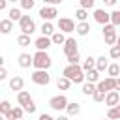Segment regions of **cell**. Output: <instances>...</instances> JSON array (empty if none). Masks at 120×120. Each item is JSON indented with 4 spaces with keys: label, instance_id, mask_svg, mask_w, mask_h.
Instances as JSON below:
<instances>
[{
    "label": "cell",
    "instance_id": "83f0119b",
    "mask_svg": "<svg viewBox=\"0 0 120 120\" xmlns=\"http://www.w3.org/2000/svg\"><path fill=\"white\" fill-rule=\"evenodd\" d=\"M11 111H13V105H11V103H9L8 99H4V101L0 103V112H2V116L6 118V116H8L9 112H11Z\"/></svg>",
    "mask_w": 120,
    "mask_h": 120
},
{
    "label": "cell",
    "instance_id": "3957f363",
    "mask_svg": "<svg viewBox=\"0 0 120 120\" xmlns=\"http://www.w3.org/2000/svg\"><path fill=\"white\" fill-rule=\"evenodd\" d=\"M103 39H105V43L107 45H116V41H118V34H116V26L112 24V22H109V24H105L103 26Z\"/></svg>",
    "mask_w": 120,
    "mask_h": 120
},
{
    "label": "cell",
    "instance_id": "d4e9b609",
    "mask_svg": "<svg viewBox=\"0 0 120 120\" xmlns=\"http://www.w3.org/2000/svg\"><path fill=\"white\" fill-rule=\"evenodd\" d=\"M51 39H52V45H64L68 38L64 36V32H54V34L51 36Z\"/></svg>",
    "mask_w": 120,
    "mask_h": 120
},
{
    "label": "cell",
    "instance_id": "7dc6e473",
    "mask_svg": "<svg viewBox=\"0 0 120 120\" xmlns=\"http://www.w3.org/2000/svg\"><path fill=\"white\" fill-rule=\"evenodd\" d=\"M56 120H69V118H68V116H64V114H60V116H58Z\"/></svg>",
    "mask_w": 120,
    "mask_h": 120
},
{
    "label": "cell",
    "instance_id": "9c48e42d",
    "mask_svg": "<svg viewBox=\"0 0 120 120\" xmlns=\"http://www.w3.org/2000/svg\"><path fill=\"white\" fill-rule=\"evenodd\" d=\"M62 51H64V54H66V58H68V56H71V54H75V52H79V49H77V41H75V38H68V39H66V43L62 45Z\"/></svg>",
    "mask_w": 120,
    "mask_h": 120
},
{
    "label": "cell",
    "instance_id": "f6af8a7d",
    "mask_svg": "<svg viewBox=\"0 0 120 120\" xmlns=\"http://www.w3.org/2000/svg\"><path fill=\"white\" fill-rule=\"evenodd\" d=\"M114 90H116V92H120V77L116 79V84H114Z\"/></svg>",
    "mask_w": 120,
    "mask_h": 120
},
{
    "label": "cell",
    "instance_id": "6da1fadb",
    "mask_svg": "<svg viewBox=\"0 0 120 120\" xmlns=\"http://www.w3.org/2000/svg\"><path fill=\"white\" fill-rule=\"evenodd\" d=\"M62 75L68 77V79H69L71 82H75V84H81V82L86 81V77H84V69H82V66H79V64H68V66L64 68Z\"/></svg>",
    "mask_w": 120,
    "mask_h": 120
},
{
    "label": "cell",
    "instance_id": "1f68e13d",
    "mask_svg": "<svg viewBox=\"0 0 120 120\" xmlns=\"http://www.w3.org/2000/svg\"><path fill=\"white\" fill-rule=\"evenodd\" d=\"M107 73H109V77L118 79V77H120V66H118V64H111L109 69H107Z\"/></svg>",
    "mask_w": 120,
    "mask_h": 120
},
{
    "label": "cell",
    "instance_id": "8992f818",
    "mask_svg": "<svg viewBox=\"0 0 120 120\" xmlns=\"http://www.w3.org/2000/svg\"><path fill=\"white\" fill-rule=\"evenodd\" d=\"M32 82L36 84H41V86H47L51 82V75L47 73V69H36L32 73Z\"/></svg>",
    "mask_w": 120,
    "mask_h": 120
},
{
    "label": "cell",
    "instance_id": "74e56055",
    "mask_svg": "<svg viewBox=\"0 0 120 120\" xmlns=\"http://www.w3.org/2000/svg\"><path fill=\"white\" fill-rule=\"evenodd\" d=\"M79 4H81V8H84V9H92L94 4H96V0H79Z\"/></svg>",
    "mask_w": 120,
    "mask_h": 120
},
{
    "label": "cell",
    "instance_id": "cb8c5ba5",
    "mask_svg": "<svg viewBox=\"0 0 120 120\" xmlns=\"http://www.w3.org/2000/svg\"><path fill=\"white\" fill-rule=\"evenodd\" d=\"M75 32H77L79 36H88V32H90V24H88V21L79 22V24H77V28H75Z\"/></svg>",
    "mask_w": 120,
    "mask_h": 120
},
{
    "label": "cell",
    "instance_id": "5b68a950",
    "mask_svg": "<svg viewBox=\"0 0 120 120\" xmlns=\"http://www.w3.org/2000/svg\"><path fill=\"white\" fill-rule=\"evenodd\" d=\"M19 28H21L22 34L32 36L36 32V22H34V19H30V15H22L21 21H19Z\"/></svg>",
    "mask_w": 120,
    "mask_h": 120
},
{
    "label": "cell",
    "instance_id": "ee69618b",
    "mask_svg": "<svg viewBox=\"0 0 120 120\" xmlns=\"http://www.w3.org/2000/svg\"><path fill=\"white\" fill-rule=\"evenodd\" d=\"M103 2H105V6H114L118 0H103Z\"/></svg>",
    "mask_w": 120,
    "mask_h": 120
},
{
    "label": "cell",
    "instance_id": "2e32d148",
    "mask_svg": "<svg viewBox=\"0 0 120 120\" xmlns=\"http://www.w3.org/2000/svg\"><path fill=\"white\" fill-rule=\"evenodd\" d=\"M30 101H32V98H30V94H28L26 90H21V92H17V103H19L21 107H26Z\"/></svg>",
    "mask_w": 120,
    "mask_h": 120
},
{
    "label": "cell",
    "instance_id": "ac0fdd59",
    "mask_svg": "<svg viewBox=\"0 0 120 120\" xmlns=\"http://www.w3.org/2000/svg\"><path fill=\"white\" fill-rule=\"evenodd\" d=\"M109 66H111V64H109V60H107L105 56H98V58H96V69H98L99 73L105 71V69H109Z\"/></svg>",
    "mask_w": 120,
    "mask_h": 120
},
{
    "label": "cell",
    "instance_id": "e575fe53",
    "mask_svg": "<svg viewBox=\"0 0 120 120\" xmlns=\"http://www.w3.org/2000/svg\"><path fill=\"white\" fill-rule=\"evenodd\" d=\"M109 56H111L112 60H118V58H120V47H118V45H112L111 51H109Z\"/></svg>",
    "mask_w": 120,
    "mask_h": 120
},
{
    "label": "cell",
    "instance_id": "816d5d0a",
    "mask_svg": "<svg viewBox=\"0 0 120 120\" xmlns=\"http://www.w3.org/2000/svg\"><path fill=\"white\" fill-rule=\"evenodd\" d=\"M103 120H109V118H103Z\"/></svg>",
    "mask_w": 120,
    "mask_h": 120
},
{
    "label": "cell",
    "instance_id": "836d02e7",
    "mask_svg": "<svg viewBox=\"0 0 120 120\" xmlns=\"http://www.w3.org/2000/svg\"><path fill=\"white\" fill-rule=\"evenodd\" d=\"M105 98H107V94H105V92H101V90H96V92H94V96H92V99H94V101H98V103L105 101Z\"/></svg>",
    "mask_w": 120,
    "mask_h": 120
},
{
    "label": "cell",
    "instance_id": "d6986e66",
    "mask_svg": "<svg viewBox=\"0 0 120 120\" xmlns=\"http://www.w3.org/2000/svg\"><path fill=\"white\" fill-rule=\"evenodd\" d=\"M22 112H24V109L19 105V107H13V111L6 116V120H21L22 118Z\"/></svg>",
    "mask_w": 120,
    "mask_h": 120
},
{
    "label": "cell",
    "instance_id": "603a6c76",
    "mask_svg": "<svg viewBox=\"0 0 120 120\" xmlns=\"http://www.w3.org/2000/svg\"><path fill=\"white\" fill-rule=\"evenodd\" d=\"M107 118H109V120H120V103H118L116 107H109Z\"/></svg>",
    "mask_w": 120,
    "mask_h": 120
},
{
    "label": "cell",
    "instance_id": "4dcf8cb0",
    "mask_svg": "<svg viewBox=\"0 0 120 120\" xmlns=\"http://www.w3.org/2000/svg\"><path fill=\"white\" fill-rule=\"evenodd\" d=\"M75 19H77L79 22H84V21L88 19V9H84V8H79V9L75 11Z\"/></svg>",
    "mask_w": 120,
    "mask_h": 120
},
{
    "label": "cell",
    "instance_id": "8d00e7d4",
    "mask_svg": "<svg viewBox=\"0 0 120 120\" xmlns=\"http://www.w3.org/2000/svg\"><path fill=\"white\" fill-rule=\"evenodd\" d=\"M19 4H21L22 9H32V8L36 6V0H21Z\"/></svg>",
    "mask_w": 120,
    "mask_h": 120
},
{
    "label": "cell",
    "instance_id": "ab89813d",
    "mask_svg": "<svg viewBox=\"0 0 120 120\" xmlns=\"http://www.w3.org/2000/svg\"><path fill=\"white\" fill-rule=\"evenodd\" d=\"M22 109H24V112H30V114H32V112H36L38 107H36V103H34V99H32V101H30L26 107H22Z\"/></svg>",
    "mask_w": 120,
    "mask_h": 120
},
{
    "label": "cell",
    "instance_id": "ffe728a7",
    "mask_svg": "<svg viewBox=\"0 0 120 120\" xmlns=\"http://www.w3.org/2000/svg\"><path fill=\"white\" fill-rule=\"evenodd\" d=\"M13 30V21L11 19H2L0 21V32L2 34H9Z\"/></svg>",
    "mask_w": 120,
    "mask_h": 120
},
{
    "label": "cell",
    "instance_id": "f546056e",
    "mask_svg": "<svg viewBox=\"0 0 120 120\" xmlns=\"http://www.w3.org/2000/svg\"><path fill=\"white\" fill-rule=\"evenodd\" d=\"M82 69H84V73L90 71V69H96V58H94V56H88V58L82 62Z\"/></svg>",
    "mask_w": 120,
    "mask_h": 120
},
{
    "label": "cell",
    "instance_id": "f907efd6",
    "mask_svg": "<svg viewBox=\"0 0 120 120\" xmlns=\"http://www.w3.org/2000/svg\"><path fill=\"white\" fill-rule=\"evenodd\" d=\"M116 45H118V47H120V36H118V41H116Z\"/></svg>",
    "mask_w": 120,
    "mask_h": 120
},
{
    "label": "cell",
    "instance_id": "52a82bcc",
    "mask_svg": "<svg viewBox=\"0 0 120 120\" xmlns=\"http://www.w3.org/2000/svg\"><path fill=\"white\" fill-rule=\"evenodd\" d=\"M75 28H77V24H75L73 19H69V17H60V19H58V32L69 34V32H73Z\"/></svg>",
    "mask_w": 120,
    "mask_h": 120
},
{
    "label": "cell",
    "instance_id": "44dd1931",
    "mask_svg": "<svg viewBox=\"0 0 120 120\" xmlns=\"http://www.w3.org/2000/svg\"><path fill=\"white\" fill-rule=\"evenodd\" d=\"M66 112H68V116H77V114L81 112V105H79L77 101H69V105H68Z\"/></svg>",
    "mask_w": 120,
    "mask_h": 120
},
{
    "label": "cell",
    "instance_id": "4fadbf2b",
    "mask_svg": "<svg viewBox=\"0 0 120 120\" xmlns=\"http://www.w3.org/2000/svg\"><path fill=\"white\" fill-rule=\"evenodd\" d=\"M22 86H24V79H22L21 75H15V77L9 79V90H13V92H21Z\"/></svg>",
    "mask_w": 120,
    "mask_h": 120
},
{
    "label": "cell",
    "instance_id": "d590c367",
    "mask_svg": "<svg viewBox=\"0 0 120 120\" xmlns=\"http://www.w3.org/2000/svg\"><path fill=\"white\" fill-rule=\"evenodd\" d=\"M111 22H112L114 26H120V9H114V11L111 13Z\"/></svg>",
    "mask_w": 120,
    "mask_h": 120
},
{
    "label": "cell",
    "instance_id": "681fc988",
    "mask_svg": "<svg viewBox=\"0 0 120 120\" xmlns=\"http://www.w3.org/2000/svg\"><path fill=\"white\" fill-rule=\"evenodd\" d=\"M8 2H13V4H15V2H21V0H8Z\"/></svg>",
    "mask_w": 120,
    "mask_h": 120
},
{
    "label": "cell",
    "instance_id": "7402d4cb",
    "mask_svg": "<svg viewBox=\"0 0 120 120\" xmlns=\"http://www.w3.org/2000/svg\"><path fill=\"white\" fill-rule=\"evenodd\" d=\"M84 77H86V82H99V71L98 69H90V71H86L84 73Z\"/></svg>",
    "mask_w": 120,
    "mask_h": 120
},
{
    "label": "cell",
    "instance_id": "c3c4849f",
    "mask_svg": "<svg viewBox=\"0 0 120 120\" xmlns=\"http://www.w3.org/2000/svg\"><path fill=\"white\" fill-rule=\"evenodd\" d=\"M41 2H43V4H51V0H41Z\"/></svg>",
    "mask_w": 120,
    "mask_h": 120
},
{
    "label": "cell",
    "instance_id": "7a4b0ae2",
    "mask_svg": "<svg viewBox=\"0 0 120 120\" xmlns=\"http://www.w3.org/2000/svg\"><path fill=\"white\" fill-rule=\"evenodd\" d=\"M52 66V58L47 54V51H36L34 54V68L36 69H49Z\"/></svg>",
    "mask_w": 120,
    "mask_h": 120
},
{
    "label": "cell",
    "instance_id": "9a60e30c",
    "mask_svg": "<svg viewBox=\"0 0 120 120\" xmlns=\"http://www.w3.org/2000/svg\"><path fill=\"white\" fill-rule=\"evenodd\" d=\"M118 103H120V92L111 90V92L107 94V98H105V105H109V107H116Z\"/></svg>",
    "mask_w": 120,
    "mask_h": 120
},
{
    "label": "cell",
    "instance_id": "4316f807",
    "mask_svg": "<svg viewBox=\"0 0 120 120\" xmlns=\"http://www.w3.org/2000/svg\"><path fill=\"white\" fill-rule=\"evenodd\" d=\"M56 86H58V90H68L69 86H71V81L68 79V77H58V81H56Z\"/></svg>",
    "mask_w": 120,
    "mask_h": 120
},
{
    "label": "cell",
    "instance_id": "d6a6232c",
    "mask_svg": "<svg viewBox=\"0 0 120 120\" xmlns=\"http://www.w3.org/2000/svg\"><path fill=\"white\" fill-rule=\"evenodd\" d=\"M17 43H19V47H28V45H30V36L21 34V36L17 38Z\"/></svg>",
    "mask_w": 120,
    "mask_h": 120
},
{
    "label": "cell",
    "instance_id": "ba28073f",
    "mask_svg": "<svg viewBox=\"0 0 120 120\" xmlns=\"http://www.w3.org/2000/svg\"><path fill=\"white\" fill-rule=\"evenodd\" d=\"M56 15H58L56 6H43V8L39 9V17H41L43 21H52Z\"/></svg>",
    "mask_w": 120,
    "mask_h": 120
},
{
    "label": "cell",
    "instance_id": "e0dca14e",
    "mask_svg": "<svg viewBox=\"0 0 120 120\" xmlns=\"http://www.w3.org/2000/svg\"><path fill=\"white\" fill-rule=\"evenodd\" d=\"M41 36H47V38H51L52 34H54V26H52V22L51 21H45L43 24H41Z\"/></svg>",
    "mask_w": 120,
    "mask_h": 120
},
{
    "label": "cell",
    "instance_id": "bcb514c9",
    "mask_svg": "<svg viewBox=\"0 0 120 120\" xmlns=\"http://www.w3.org/2000/svg\"><path fill=\"white\" fill-rule=\"evenodd\" d=\"M60 2H62V0H51V6H58Z\"/></svg>",
    "mask_w": 120,
    "mask_h": 120
},
{
    "label": "cell",
    "instance_id": "7c38bea8",
    "mask_svg": "<svg viewBox=\"0 0 120 120\" xmlns=\"http://www.w3.org/2000/svg\"><path fill=\"white\" fill-rule=\"evenodd\" d=\"M34 45H36V49H38V51H47V49L52 45V39H51V38H47V36H39V38L34 41Z\"/></svg>",
    "mask_w": 120,
    "mask_h": 120
},
{
    "label": "cell",
    "instance_id": "f5cc1de1",
    "mask_svg": "<svg viewBox=\"0 0 120 120\" xmlns=\"http://www.w3.org/2000/svg\"><path fill=\"white\" fill-rule=\"evenodd\" d=\"M21 120H24V118H21Z\"/></svg>",
    "mask_w": 120,
    "mask_h": 120
},
{
    "label": "cell",
    "instance_id": "60d3db41",
    "mask_svg": "<svg viewBox=\"0 0 120 120\" xmlns=\"http://www.w3.org/2000/svg\"><path fill=\"white\" fill-rule=\"evenodd\" d=\"M6 77H8V69H6L4 66H2V68H0V81H4Z\"/></svg>",
    "mask_w": 120,
    "mask_h": 120
},
{
    "label": "cell",
    "instance_id": "b9f144b4",
    "mask_svg": "<svg viewBox=\"0 0 120 120\" xmlns=\"http://www.w3.org/2000/svg\"><path fill=\"white\" fill-rule=\"evenodd\" d=\"M39 120H56V118H52L51 114H47V112H43V114H39Z\"/></svg>",
    "mask_w": 120,
    "mask_h": 120
},
{
    "label": "cell",
    "instance_id": "f1b7e54d",
    "mask_svg": "<svg viewBox=\"0 0 120 120\" xmlns=\"http://www.w3.org/2000/svg\"><path fill=\"white\" fill-rule=\"evenodd\" d=\"M21 17H22V13H21V9H17V8H11V9L8 11V19H11L13 22H15V21L19 22Z\"/></svg>",
    "mask_w": 120,
    "mask_h": 120
},
{
    "label": "cell",
    "instance_id": "484cf974",
    "mask_svg": "<svg viewBox=\"0 0 120 120\" xmlns=\"http://www.w3.org/2000/svg\"><path fill=\"white\" fill-rule=\"evenodd\" d=\"M96 90H98V84H94V82H82V94L84 96H94Z\"/></svg>",
    "mask_w": 120,
    "mask_h": 120
},
{
    "label": "cell",
    "instance_id": "f35d334b",
    "mask_svg": "<svg viewBox=\"0 0 120 120\" xmlns=\"http://www.w3.org/2000/svg\"><path fill=\"white\" fill-rule=\"evenodd\" d=\"M66 60H68V64H79V60H81V54H79V52H75V54L68 56Z\"/></svg>",
    "mask_w": 120,
    "mask_h": 120
},
{
    "label": "cell",
    "instance_id": "277c9868",
    "mask_svg": "<svg viewBox=\"0 0 120 120\" xmlns=\"http://www.w3.org/2000/svg\"><path fill=\"white\" fill-rule=\"evenodd\" d=\"M68 105H69V101H68V98H66L64 94L52 96V98L49 99V107H51L52 111H66Z\"/></svg>",
    "mask_w": 120,
    "mask_h": 120
},
{
    "label": "cell",
    "instance_id": "5bb4252c",
    "mask_svg": "<svg viewBox=\"0 0 120 120\" xmlns=\"http://www.w3.org/2000/svg\"><path fill=\"white\" fill-rule=\"evenodd\" d=\"M19 66L21 68H30V66H34V54H28V52H21L19 54Z\"/></svg>",
    "mask_w": 120,
    "mask_h": 120
},
{
    "label": "cell",
    "instance_id": "7bdbcfd3",
    "mask_svg": "<svg viewBox=\"0 0 120 120\" xmlns=\"http://www.w3.org/2000/svg\"><path fill=\"white\" fill-rule=\"evenodd\" d=\"M8 9V0H0V11H6Z\"/></svg>",
    "mask_w": 120,
    "mask_h": 120
},
{
    "label": "cell",
    "instance_id": "30bf717a",
    "mask_svg": "<svg viewBox=\"0 0 120 120\" xmlns=\"http://www.w3.org/2000/svg\"><path fill=\"white\" fill-rule=\"evenodd\" d=\"M94 21L105 26L111 22V13H107L105 9H94Z\"/></svg>",
    "mask_w": 120,
    "mask_h": 120
},
{
    "label": "cell",
    "instance_id": "8fae6325",
    "mask_svg": "<svg viewBox=\"0 0 120 120\" xmlns=\"http://www.w3.org/2000/svg\"><path fill=\"white\" fill-rule=\"evenodd\" d=\"M114 84H116V79L107 77V79H103V81H99V82H98V90H101V92L109 94L111 90H114Z\"/></svg>",
    "mask_w": 120,
    "mask_h": 120
}]
</instances>
